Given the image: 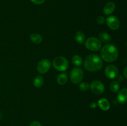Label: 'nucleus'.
<instances>
[{"instance_id": "6ab92c4d", "label": "nucleus", "mask_w": 127, "mask_h": 126, "mask_svg": "<svg viewBox=\"0 0 127 126\" xmlns=\"http://www.w3.org/2000/svg\"><path fill=\"white\" fill-rule=\"evenodd\" d=\"M72 63L76 66H81L83 64V59L79 55H74L72 58Z\"/></svg>"}, {"instance_id": "5701e85b", "label": "nucleus", "mask_w": 127, "mask_h": 126, "mask_svg": "<svg viewBox=\"0 0 127 126\" xmlns=\"http://www.w3.org/2000/svg\"><path fill=\"white\" fill-rule=\"evenodd\" d=\"M30 126H42V125H41V124L38 121H35L31 122V124H30Z\"/></svg>"}, {"instance_id": "f8f14e48", "label": "nucleus", "mask_w": 127, "mask_h": 126, "mask_svg": "<svg viewBox=\"0 0 127 126\" xmlns=\"http://www.w3.org/2000/svg\"><path fill=\"white\" fill-rule=\"evenodd\" d=\"M97 106L103 111H107L110 108V103L107 99L102 98L98 101Z\"/></svg>"}, {"instance_id": "20e7f679", "label": "nucleus", "mask_w": 127, "mask_h": 126, "mask_svg": "<svg viewBox=\"0 0 127 126\" xmlns=\"http://www.w3.org/2000/svg\"><path fill=\"white\" fill-rule=\"evenodd\" d=\"M85 47L92 51H97L102 48V43L96 37H89L85 42Z\"/></svg>"}, {"instance_id": "4468645a", "label": "nucleus", "mask_w": 127, "mask_h": 126, "mask_svg": "<svg viewBox=\"0 0 127 126\" xmlns=\"http://www.w3.org/2000/svg\"><path fill=\"white\" fill-rule=\"evenodd\" d=\"M85 35L81 31L76 32L75 35H74V39H75L76 42L78 43H79V44H82V43H84V40H85Z\"/></svg>"}, {"instance_id": "9d476101", "label": "nucleus", "mask_w": 127, "mask_h": 126, "mask_svg": "<svg viewBox=\"0 0 127 126\" xmlns=\"http://www.w3.org/2000/svg\"><path fill=\"white\" fill-rule=\"evenodd\" d=\"M115 9V4L113 2H109L105 4L103 8V12L105 15L109 16L114 12Z\"/></svg>"}, {"instance_id": "2eb2a0df", "label": "nucleus", "mask_w": 127, "mask_h": 126, "mask_svg": "<svg viewBox=\"0 0 127 126\" xmlns=\"http://www.w3.org/2000/svg\"><path fill=\"white\" fill-rule=\"evenodd\" d=\"M57 81L59 85H65L68 82V75L66 73H61L57 77Z\"/></svg>"}, {"instance_id": "4be33fe9", "label": "nucleus", "mask_w": 127, "mask_h": 126, "mask_svg": "<svg viewBox=\"0 0 127 126\" xmlns=\"http://www.w3.org/2000/svg\"><path fill=\"white\" fill-rule=\"evenodd\" d=\"M31 1L35 4H42L45 1V0H31Z\"/></svg>"}, {"instance_id": "aec40b11", "label": "nucleus", "mask_w": 127, "mask_h": 126, "mask_svg": "<svg viewBox=\"0 0 127 126\" xmlns=\"http://www.w3.org/2000/svg\"><path fill=\"white\" fill-rule=\"evenodd\" d=\"M90 87V85H89L88 83L85 82H81L79 84V88L80 89L81 91H86L87 90H88Z\"/></svg>"}, {"instance_id": "423d86ee", "label": "nucleus", "mask_w": 127, "mask_h": 126, "mask_svg": "<svg viewBox=\"0 0 127 126\" xmlns=\"http://www.w3.org/2000/svg\"><path fill=\"white\" fill-rule=\"evenodd\" d=\"M93 93L95 95H101L105 91V86L102 82L99 80H94L91 84L90 87Z\"/></svg>"}, {"instance_id": "f3484780", "label": "nucleus", "mask_w": 127, "mask_h": 126, "mask_svg": "<svg viewBox=\"0 0 127 126\" xmlns=\"http://www.w3.org/2000/svg\"><path fill=\"white\" fill-rule=\"evenodd\" d=\"M30 39H31V42L32 43H35V44H40L41 42H42V37L38 33H32L30 35Z\"/></svg>"}, {"instance_id": "ddd939ff", "label": "nucleus", "mask_w": 127, "mask_h": 126, "mask_svg": "<svg viewBox=\"0 0 127 126\" xmlns=\"http://www.w3.org/2000/svg\"><path fill=\"white\" fill-rule=\"evenodd\" d=\"M99 40L105 43H109L111 42V37L107 32H100L99 35Z\"/></svg>"}, {"instance_id": "a211bd4d", "label": "nucleus", "mask_w": 127, "mask_h": 126, "mask_svg": "<svg viewBox=\"0 0 127 126\" xmlns=\"http://www.w3.org/2000/svg\"><path fill=\"white\" fill-rule=\"evenodd\" d=\"M110 91L113 93H117L120 89V84L117 80H113L110 84Z\"/></svg>"}, {"instance_id": "39448f33", "label": "nucleus", "mask_w": 127, "mask_h": 126, "mask_svg": "<svg viewBox=\"0 0 127 126\" xmlns=\"http://www.w3.org/2000/svg\"><path fill=\"white\" fill-rule=\"evenodd\" d=\"M83 75H84V73L81 68H74L71 70L70 74H69L71 82L74 84H79L83 79Z\"/></svg>"}, {"instance_id": "412c9836", "label": "nucleus", "mask_w": 127, "mask_h": 126, "mask_svg": "<svg viewBox=\"0 0 127 126\" xmlns=\"http://www.w3.org/2000/svg\"><path fill=\"white\" fill-rule=\"evenodd\" d=\"M96 22L98 24L103 25L105 23V19L103 16H98L96 18Z\"/></svg>"}, {"instance_id": "f257e3e1", "label": "nucleus", "mask_w": 127, "mask_h": 126, "mask_svg": "<svg viewBox=\"0 0 127 126\" xmlns=\"http://www.w3.org/2000/svg\"><path fill=\"white\" fill-rule=\"evenodd\" d=\"M84 68L89 72H96L103 66L102 59L95 54H90L86 58L84 63Z\"/></svg>"}, {"instance_id": "f03ea898", "label": "nucleus", "mask_w": 127, "mask_h": 126, "mask_svg": "<svg viewBox=\"0 0 127 126\" xmlns=\"http://www.w3.org/2000/svg\"><path fill=\"white\" fill-rule=\"evenodd\" d=\"M100 56L105 61L112 63L117 60L119 57V51L115 45L107 43L101 48Z\"/></svg>"}, {"instance_id": "7ed1b4c3", "label": "nucleus", "mask_w": 127, "mask_h": 126, "mask_svg": "<svg viewBox=\"0 0 127 126\" xmlns=\"http://www.w3.org/2000/svg\"><path fill=\"white\" fill-rule=\"evenodd\" d=\"M53 65L56 70L60 72L65 71L69 66L68 61L63 56H57L53 59Z\"/></svg>"}, {"instance_id": "dca6fc26", "label": "nucleus", "mask_w": 127, "mask_h": 126, "mask_svg": "<svg viewBox=\"0 0 127 126\" xmlns=\"http://www.w3.org/2000/svg\"><path fill=\"white\" fill-rule=\"evenodd\" d=\"M44 84V79L41 75H37L33 80V85L36 88H40Z\"/></svg>"}, {"instance_id": "b1692460", "label": "nucleus", "mask_w": 127, "mask_h": 126, "mask_svg": "<svg viewBox=\"0 0 127 126\" xmlns=\"http://www.w3.org/2000/svg\"><path fill=\"white\" fill-rule=\"evenodd\" d=\"M97 105L96 103L95 102H93L90 104V107H91V108H93V109L95 108V107H97Z\"/></svg>"}, {"instance_id": "0eeeda50", "label": "nucleus", "mask_w": 127, "mask_h": 126, "mask_svg": "<svg viewBox=\"0 0 127 126\" xmlns=\"http://www.w3.org/2000/svg\"><path fill=\"white\" fill-rule=\"evenodd\" d=\"M51 67V63L48 59H42L38 63L37 66V71L40 74H46Z\"/></svg>"}, {"instance_id": "1a4fd4ad", "label": "nucleus", "mask_w": 127, "mask_h": 126, "mask_svg": "<svg viewBox=\"0 0 127 126\" xmlns=\"http://www.w3.org/2000/svg\"><path fill=\"white\" fill-rule=\"evenodd\" d=\"M105 75L110 79H114L119 75V70L114 65H109L105 69Z\"/></svg>"}, {"instance_id": "393cba45", "label": "nucleus", "mask_w": 127, "mask_h": 126, "mask_svg": "<svg viewBox=\"0 0 127 126\" xmlns=\"http://www.w3.org/2000/svg\"><path fill=\"white\" fill-rule=\"evenodd\" d=\"M127 67H125V69H124V76H125V79H127Z\"/></svg>"}, {"instance_id": "9b49d317", "label": "nucleus", "mask_w": 127, "mask_h": 126, "mask_svg": "<svg viewBox=\"0 0 127 126\" xmlns=\"http://www.w3.org/2000/svg\"><path fill=\"white\" fill-rule=\"evenodd\" d=\"M127 101V89H122L117 95V101L120 104H125Z\"/></svg>"}, {"instance_id": "6e6552de", "label": "nucleus", "mask_w": 127, "mask_h": 126, "mask_svg": "<svg viewBox=\"0 0 127 126\" xmlns=\"http://www.w3.org/2000/svg\"><path fill=\"white\" fill-rule=\"evenodd\" d=\"M105 22L109 28L112 30H117L120 28V21L115 16H109L105 19Z\"/></svg>"}]
</instances>
